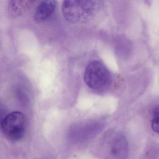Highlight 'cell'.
<instances>
[{
	"label": "cell",
	"instance_id": "3",
	"mask_svg": "<svg viewBox=\"0 0 159 159\" xmlns=\"http://www.w3.org/2000/svg\"><path fill=\"white\" fill-rule=\"evenodd\" d=\"M1 125L2 133L8 140L19 141L24 135L25 119L20 112H13L7 115L2 119Z\"/></svg>",
	"mask_w": 159,
	"mask_h": 159
},
{
	"label": "cell",
	"instance_id": "4",
	"mask_svg": "<svg viewBox=\"0 0 159 159\" xmlns=\"http://www.w3.org/2000/svg\"><path fill=\"white\" fill-rule=\"evenodd\" d=\"M57 2L55 1H43L38 6L34 18L37 22H43L47 20L53 14L57 7Z\"/></svg>",
	"mask_w": 159,
	"mask_h": 159
},
{
	"label": "cell",
	"instance_id": "1",
	"mask_svg": "<svg viewBox=\"0 0 159 159\" xmlns=\"http://www.w3.org/2000/svg\"><path fill=\"white\" fill-rule=\"evenodd\" d=\"M101 3L100 1H65L62 3V15L68 22L74 24L85 23L96 15Z\"/></svg>",
	"mask_w": 159,
	"mask_h": 159
},
{
	"label": "cell",
	"instance_id": "7",
	"mask_svg": "<svg viewBox=\"0 0 159 159\" xmlns=\"http://www.w3.org/2000/svg\"><path fill=\"white\" fill-rule=\"evenodd\" d=\"M24 1H20V3L19 1H12L10 2V12L14 15H19L21 14L24 10L25 7H26L27 3Z\"/></svg>",
	"mask_w": 159,
	"mask_h": 159
},
{
	"label": "cell",
	"instance_id": "8",
	"mask_svg": "<svg viewBox=\"0 0 159 159\" xmlns=\"http://www.w3.org/2000/svg\"><path fill=\"white\" fill-rule=\"evenodd\" d=\"M151 128L154 131L159 133V105L156 106L153 110Z\"/></svg>",
	"mask_w": 159,
	"mask_h": 159
},
{
	"label": "cell",
	"instance_id": "5",
	"mask_svg": "<svg viewBox=\"0 0 159 159\" xmlns=\"http://www.w3.org/2000/svg\"><path fill=\"white\" fill-rule=\"evenodd\" d=\"M111 153L116 159H126L129 155V144L123 135H119L114 139L111 147Z\"/></svg>",
	"mask_w": 159,
	"mask_h": 159
},
{
	"label": "cell",
	"instance_id": "2",
	"mask_svg": "<svg viewBox=\"0 0 159 159\" xmlns=\"http://www.w3.org/2000/svg\"><path fill=\"white\" fill-rule=\"evenodd\" d=\"M84 79L90 88L100 90L108 87L112 82V75L103 64L93 61L86 67Z\"/></svg>",
	"mask_w": 159,
	"mask_h": 159
},
{
	"label": "cell",
	"instance_id": "6",
	"mask_svg": "<svg viewBox=\"0 0 159 159\" xmlns=\"http://www.w3.org/2000/svg\"><path fill=\"white\" fill-rule=\"evenodd\" d=\"M98 125L94 124L86 125L84 127L75 126L71 129V137L75 141H83L94 133L98 129Z\"/></svg>",
	"mask_w": 159,
	"mask_h": 159
}]
</instances>
